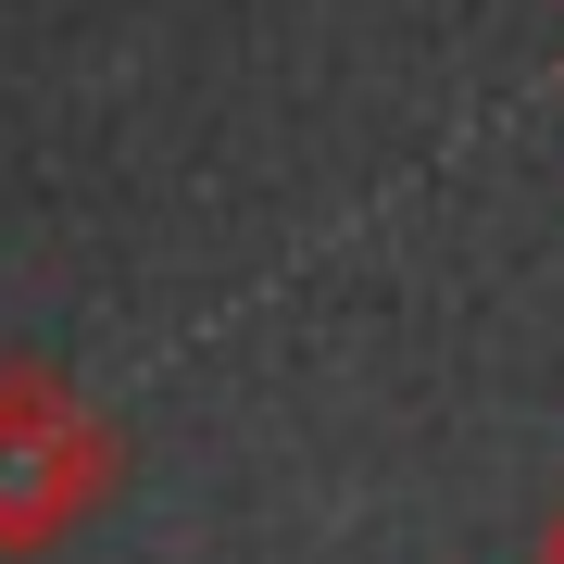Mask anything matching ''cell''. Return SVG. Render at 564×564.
I'll use <instances>...</instances> for the list:
<instances>
[{
	"label": "cell",
	"instance_id": "6da1fadb",
	"mask_svg": "<svg viewBox=\"0 0 564 564\" xmlns=\"http://www.w3.org/2000/svg\"><path fill=\"white\" fill-rule=\"evenodd\" d=\"M126 489V426L51 364H0V564L63 552Z\"/></svg>",
	"mask_w": 564,
	"mask_h": 564
},
{
	"label": "cell",
	"instance_id": "7a4b0ae2",
	"mask_svg": "<svg viewBox=\"0 0 564 564\" xmlns=\"http://www.w3.org/2000/svg\"><path fill=\"white\" fill-rule=\"evenodd\" d=\"M527 564H564V489L540 502V527H527Z\"/></svg>",
	"mask_w": 564,
	"mask_h": 564
}]
</instances>
